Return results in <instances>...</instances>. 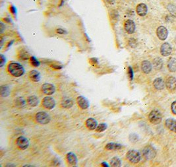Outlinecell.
<instances>
[{"mask_svg":"<svg viewBox=\"0 0 176 167\" xmlns=\"http://www.w3.org/2000/svg\"><path fill=\"white\" fill-rule=\"evenodd\" d=\"M7 71L12 76L19 77L24 73V69L21 64L16 62H11L7 66Z\"/></svg>","mask_w":176,"mask_h":167,"instance_id":"1","label":"cell"},{"mask_svg":"<svg viewBox=\"0 0 176 167\" xmlns=\"http://www.w3.org/2000/svg\"><path fill=\"white\" fill-rule=\"evenodd\" d=\"M126 157H127V160L130 163L133 164H137L139 163L141 159V156L139 152L135 150L129 151L127 153V154H126Z\"/></svg>","mask_w":176,"mask_h":167,"instance_id":"2","label":"cell"},{"mask_svg":"<svg viewBox=\"0 0 176 167\" xmlns=\"http://www.w3.org/2000/svg\"><path fill=\"white\" fill-rule=\"evenodd\" d=\"M35 119L38 124L46 125L50 122V116L45 112H39L35 115Z\"/></svg>","mask_w":176,"mask_h":167,"instance_id":"3","label":"cell"},{"mask_svg":"<svg viewBox=\"0 0 176 167\" xmlns=\"http://www.w3.org/2000/svg\"><path fill=\"white\" fill-rule=\"evenodd\" d=\"M148 119L151 123L157 125L162 122V114L158 110H152L148 115Z\"/></svg>","mask_w":176,"mask_h":167,"instance_id":"4","label":"cell"},{"mask_svg":"<svg viewBox=\"0 0 176 167\" xmlns=\"http://www.w3.org/2000/svg\"><path fill=\"white\" fill-rule=\"evenodd\" d=\"M143 155L147 160H152L156 157L157 152L155 149L150 145H147L144 148L143 151Z\"/></svg>","mask_w":176,"mask_h":167,"instance_id":"5","label":"cell"},{"mask_svg":"<svg viewBox=\"0 0 176 167\" xmlns=\"http://www.w3.org/2000/svg\"><path fill=\"white\" fill-rule=\"evenodd\" d=\"M42 104L47 110H52L56 106V101L52 97L47 96L42 99Z\"/></svg>","mask_w":176,"mask_h":167,"instance_id":"6","label":"cell"},{"mask_svg":"<svg viewBox=\"0 0 176 167\" xmlns=\"http://www.w3.org/2000/svg\"><path fill=\"white\" fill-rule=\"evenodd\" d=\"M16 145L21 150H25L29 146V141L25 137L20 136L16 140Z\"/></svg>","mask_w":176,"mask_h":167,"instance_id":"7","label":"cell"},{"mask_svg":"<svg viewBox=\"0 0 176 167\" xmlns=\"http://www.w3.org/2000/svg\"><path fill=\"white\" fill-rule=\"evenodd\" d=\"M42 91L46 95H51L56 91V87L53 84L44 83L42 86Z\"/></svg>","mask_w":176,"mask_h":167,"instance_id":"8","label":"cell"},{"mask_svg":"<svg viewBox=\"0 0 176 167\" xmlns=\"http://www.w3.org/2000/svg\"><path fill=\"white\" fill-rule=\"evenodd\" d=\"M124 28L128 34H133L135 31V24L132 20L128 19L124 23Z\"/></svg>","mask_w":176,"mask_h":167,"instance_id":"9","label":"cell"},{"mask_svg":"<svg viewBox=\"0 0 176 167\" xmlns=\"http://www.w3.org/2000/svg\"><path fill=\"white\" fill-rule=\"evenodd\" d=\"M77 103L79 106L83 110L87 109L89 106H90V104H89L88 100L83 96H79L77 97Z\"/></svg>","mask_w":176,"mask_h":167,"instance_id":"10","label":"cell"},{"mask_svg":"<svg viewBox=\"0 0 176 167\" xmlns=\"http://www.w3.org/2000/svg\"><path fill=\"white\" fill-rule=\"evenodd\" d=\"M157 36L161 41H164L167 38L168 35V32L167 29L163 26H160L158 27L157 31Z\"/></svg>","mask_w":176,"mask_h":167,"instance_id":"11","label":"cell"},{"mask_svg":"<svg viewBox=\"0 0 176 167\" xmlns=\"http://www.w3.org/2000/svg\"><path fill=\"white\" fill-rule=\"evenodd\" d=\"M172 51V48L170 44L168 42H165L163 43L160 48V52L161 54L163 56H168L171 54Z\"/></svg>","mask_w":176,"mask_h":167,"instance_id":"12","label":"cell"},{"mask_svg":"<svg viewBox=\"0 0 176 167\" xmlns=\"http://www.w3.org/2000/svg\"><path fill=\"white\" fill-rule=\"evenodd\" d=\"M66 159L69 165L75 166L77 164V157L75 154L72 153V152H69V153L67 154Z\"/></svg>","mask_w":176,"mask_h":167,"instance_id":"13","label":"cell"},{"mask_svg":"<svg viewBox=\"0 0 176 167\" xmlns=\"http://www.w3.org/2000/svg\"><path fill=\"white\" fill-rule=\"evenodd\" d=\"M166 86L169 91H173L176 89V79L173 77H170L166 82Z\"/></svg>","mask_w":176,"mask_h":167,"instance_id":"14","label":"cell"},{"mask_svg":"<svg viewBox=\"0 0 176 167\" xmlns=\"http://www.w3.org/2000/svg\"><path fill=\"white\" fill-rule=\"evenodd\" d=\"M137 13L141 17H144L147 14L148 8L147 6L145 3H140L138 4L136 8Z\"/></svg>","mask_w":176,"mask_h":167,"instance_id":"15","label":"cell"},{"mask_svg":"<svg viewBox=\"0 0 176 167\" xmlns=\"http://www.w3.org/2000/svg\"><path fill=\"white\" fill-rule=\"evenodd\" d=\"M85 126L89 130H95L98 126V122L94 118H88L85 122Z\"/></svg>","mask_w":176,"mask_h":167,"instance_id":"16","label":"cell"},{"mask_svg":"<svg viewBox=\"0 0 176 167\" xmlns=\"http://www.w3.org/2000/svg\"><path fill=\"white\" fill-rule=\"evenodd\" d=\"M165 125L166 128L170 131L176 133V120L172 118H168L165 122Z\"/></svg>","mask_w":176,"mask_h":167,"instance_id":"17","label":"cell"},{"mask_svg":"<svg viewBox=\"0 0 176 167\" xmlns=\"http://www.w3.org/2000/svg\"><path fill=\"white\" fill-rule=\"evenodd\" d=\"M152 64L149 61H143L142 64H141V69H142V71L145 73H149L152 70Z\"/></svg>","mask_w":176,"mask_h":167,"instance_id":"18","label":"cell"},{"mask_svg":"<svg viewBox=\"0 0 176 167\" xmlns=\"http://www.w3.org/2000/svg\"><path fill=\"white\" fill-rule=\"evenodd\" d=\"M29 77L32 81L38 82L40 80V74L36 70H32L29 72Z\"/></svg>","mask_w":176,"mask_h":167,"instance_id":"19","label":"cell"},{"mask_svg":"<svg viewBox=\"0 0 176 167\" xmlns=\"http://www.w3.org/2000/svg\"><path fill=\"white\" fill-rule=\"evenodd\" d=\"M154 87L157 90H162L165 87V83L162 78H157L153 82Z\"/></svg>","mask_w":176,"mask_h":167,"instance_id":"20","label":"cell"},{"mask_svg":"<svg viewBox=\"0 0 176 167\" xmlns=\"http://www.w3.org/2000/svg\"><path fill=\"white\" fill-rule=\"evenodd\" d=\"M26 101L29 105L31 107H36V106L38 105L39 103V100L38 97L34 95H31L29 96Z\"/></svg>","mask_w":176,"mask_h":167,"instance_id":"21","label":"cell"},{"mask_svg":"<svg viewBox=\"0 0 176 167\" xmlns=\"http://www.w3.org/2000/svg\"><path fill=\"white\" fill-rule=\"evenodd\" d=\"M73 105V101H72V99H66L62 101L61 103V106L62 108H70Z\"/></svg>","mask_w":176,"mask_h":167,"instance_id":"22","label":"cell"},{"mask_svg":"<svg viewBox=\"0 0 176 167\" xmlns=\"http://www.w3.org/2000/svg\"><path fill=\"white\" fill-rule=\"evenodd\" d=\"M121 147H122L121 145L115 143H109L105 147L106 149L107 150H118V149H121Z\"/></svg>","mask_w":176,"mask_h":167,"instance_id":"23","label":"cell"},{"mask_svg":"<svg viewBox=\"0 0 176 167\" xmlns=\"http://www.w3.org/2000/svg\"><path fill=\"white\" fill-rule=\"evenodd\" d=\"M168 68L172 72H175L176 71V59L172 58L169 59L168 63Z\"/></svg>","mask_w":176,"mask_h":167,"instance_id":"24","label":"cell"},{"mask_svg":"<svg viewBox=\"0 0 176 167\" xmlns=\"http://www.w3.org/2000/svg\"><path fill=\"white\" fill-rule=\"evenodd\" d=\"M153 65H154V67L156 68V69H160L162 68L163 61L160 58H157L155 59H154Z\"/></svg>","mask_w":176,"mask_h":167,"instance_id":"25","label":"cell"},{"mask_svg":"<svg viewBox=\"0 0 176 167\" xmlns=\"http://www.w3.org/2000/svg\"><path fill=\"white\" fill-rule=\"evenodd\" d=\"M110 164L114 167H120L121 166V161L118 157H113L110 161Z\"/></svg>","mask_w":176,"mask_h":167,"instance_id":"26","label":"cell"},{"mask_svg":"<svg viewBox=\"0 0 176 167\" xmlns=\"http://www.w3.org/2000/svg\"><path fill=\"white\" fill-rule=\"evenodd\" d=\"M15 104L17 107H23L25 105V101L22 97H18L15 100Z\"/></svg>","mask_w":176,"mask_h":167,"instance_id":"27","label":"cell"},{"mask_svg":"<svg viewBox=\"0 0 176 167\" xmlns=\"http://www.w3.org/2000/svg\"><path fill=\"white\" fill-rule=\"evenodd\" d=\"M10 93V90L8 86L3 85L1 87V96H7Z\"/></svg>","mask_w":176,"mask_h":167,"instance_id":"28","label":"cell"},{"mask_svg":"<svg viewBox=\"0 0 176 167\" xmlns=\"http://www.w3.org/2000/svg\"><path fill=\"white\" fill-rule=\"evenodd\" d=\"M30 61H31V64L32 66L35 67V68L38 67L40 66V61L34 56H32L30 58Z\"/></svg>","mask_w":176,"mask_h":167,"instance_id":"29","label":"cell"},{"mask_svg":"<svg viewBox=\"0 0 176 167\" xmlns=\"http://www.w3.org/2000/svg\"><path fill=\"white\" fill-rule=\"evenodd\" d=\"M168 9L171 14L176 17V6L173 4H169L168 6Z\"/></svg>","mask_w":176,"mask_h":167,"instance_id":"30","label":"cell"},{"mask_svg":"<svg viewBox=\"0 0 176 167\" xmlns=\"http://www.w3.org/2000/svg\"><path fill=\"white\" fill-rule=\"evenodd\" d=\"M106 129H107V125L106 124H100L96 128V131L100 133V132L104 131Z\"/></svg>","mask_w":176,"mask_h":167,"instance_id":"31","label":"cell"},{"mask_svg":"<svg viewBox=\"0 0 176 167\" xmlns=\"http://www.w3.org/2000/svg\"><path fill=\"white\" fill-rule=\"evenodd\" d=\"M19 58L21 59H23V60H25V59H29V54L26 52H23L21 51L20 53L19 54Z\"/></svg>","mask_w":176,"mask_h":167,"instance_id":"32","label":"cell"},{"mask_svg":"<svg viewBox=\"0 0 176 167\" xmlns=\"http://www.w3.org/2000/svg\"><path fill=\"white\" fill-rule=\"evenodd\" d=\"M171 109H172V112L173 114L176 115V101L173 102L171 106Z\"/></svg>","mask_w":176,"mask_h":167,"instance_id":"33","label":"cell"},{"mask_svg":"<svg viewBox=\"0 0 176 167\" xmlns=\"http://www.w3.org/2000/svg\"><path fill=\"white\" fill-rule=\"evenodd\" d=\"M0 58H1V64H0V67L2 68V67L3 66V65L6 64V58H5V56H3V55H2V54H1V56H0Z\"/></svg>","mask_w":176,"mask_h":167,"instance_id":"34","label":"cell"},{"mask_svg":"<svg viewBox=\"0 0 176 167\" xmlns=\"http://www.w3.org/2000/svg\"><path fill=\"white\" fill-rule=\"evenodd\" d=\"M128 73H129V78H130L131 80H133V71L132 68H131V67H129Z\"/></svg>","mask_w":176,"mask_h":167,"instance_id":"35","label":"cell"},{"mask_svg":"<svg viewBox=\"0 0 176 167\" xmlns=\"http://www.w3.org/2000/svg\"><path fill=\"white\" fill-rule=\"evenodd\" d=\"M10 11H11L12 13L15 15V14L16 13V12H17L16 8L13 6H11V7H10Z\"/></svg>","mask_w":176,"mask_h":167,"instance_id":"36","label":"cell"},{"mask_svg":"<svg viewBox=\"0 0 176 167\" xmlns=\"http://www.w3.org/2000/svg\"><path fill=\"white\" fill-rule=\"evenodd\" d=\"M56 31L59 34H65V33H67L66 31H65L64 30H63L62 29H59L57 30Z\"/></svg>","mask_w":176,"mask_h":167,"instance_id":"37","label":"cell"},{"mask_svg":"<svg viewBox=\"0 0 176 167\" xmlns=\"http://www.w3.org/2000/svg\"><path fill=\"white\" fill-rule=\"evenodd\" d=\"M4 25H3V24L2 23H1V32H3V29H4Z\"/></svg>","mask_w":176,"mask_h":167,"instance_id":"38","label":"cell"},{"mask_svg":"<svg viewBox=\"0 0 176 167\" xmlns=\"http://www.w3.org/2000/svg\"><path fill=\"white\" fill-rule=\"evenodd\" d=\"M24 166H31V165H24Z\"/></svg>","mask_w":176,"mask_h":167,"instance_id":"39","label":"cell"}]
</instances>
